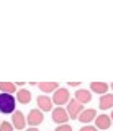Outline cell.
Returning <instances> with one entry per match:
<instances>
[{
	"label": "cell",
	"mask_w": 113,
	"mask_h": 131,
	"mask_svg": "<svg viewBox=\"0 0 113 131\" xmlns=\"http://www.w3.org/2000/svg\"><path fill=\"white\" fill-rule=\"evenodd\" d=\"M17 98L12 93H0V113L3 115H13L17 112Z\"/></svg>",
	"instance_id": "1"
},
{
	"label": "cell",
	"mask_w": 113,
	"mask_h": 131,
	"mask_svg": "<svg viewBox=\"0 0 113 131\" xmlns=\"http://www.w3.org/2000/svg\"><path fill=\"white\" fill-rule=\"evenodd\" d=\"M69 100H71V95H69V90L67 89H58L52 93V103L58 105V106L69 103Z\"/></svg>",
	"instance_id": "2"
},
{
	"label": "cell",
	"mask_w": 113,
	"mask_h": 131,
	"mask_svg": "<svg viewBox=\"0 0 113 131\" xmlns=\"http://www.w3.org/2000/svg\"><path fill=\"white\" fill-rule=\"evenodd\" d=\"M84 112V105L80 103V102H77L75 98H72V100H69V103H67V115H69L71 120H75L80 116V113Z\"/></svg>",
	"instance_id": "3"
},
{
	"label": "cell",
	"mask_w": 113,
	"mask_h": 131,
	"mask_svg": "<svg viewBox=\"0 0 113 131\" xmlns=\"http://www.w3.org/2000/svg\"><path fill=\"white\" fill-rule=\"evenodd\" d=\"M51 115H52V121L58 123V126L59 125H67V121L71 120L69 115H67V110H64L62 106H56Z\"/></svg>",
	"instance_id": "4"
},
{
	"label": "cell",
	"mask_w": 113,
	"mask_h": 131,
	"mask_svg": "<svg viewBox=\"0 0 113 131\" xmlns=\"http://www.w3.org/2000/svg\"><path fill=\"white\" fill-rule=\"evenodd\" d=\"M44 121V116H43V112L41 110H31L26 116V123L31 126V128H38L39 125Z\"/></svg>",
	"instance_id": "5"
},
{
	"label": "cell",
	"mask_w": 113,
	"mask_h": 131,
	"mask_svg": "<svg viewBox=\"0 0 113 131\" xmlns=\"http://www.w3.org/2000/svg\"><path fill=\"white\" fill-rule=\"evenodd\" d=\"M12 125H13L15 129H25V126L28 125V123H26V116L21 112L17 110V112L12 115Z\"/></svg>",
	"instance_id": "6"
},
{
	"label": "cell",
	"mask_w": 113,
	"mask_h": 131,
	"mask_svg": "<svg viewBox=\"0 0 113 131\" xmlns=\"http://www.w3.org/2000/svg\"><path fill=\"white\" fill-rule=\"evenodd\" d=\"M36 103H38V108L41 112H51L52 110V98H49L48 95H39L36 98Z\"/></svg>",
	"instance_id": "7"
},
{
	"label": "cell",
	"mask_w": 113,
	"mask_h": 131,
	"mask_svg": "<svg viewBox=\"0 0 113 131\" xmlns=\"http://www.w3.org/2000/svg\"><path fill=\"white\" fill-rule=\"evenodd\" d=\"M111 126V118L108 115H97L95 118V128L97 129H108Z\"/></svg>",
	"instance_id": "8"
},
{
	"label": "cell",
	"mask_w": 113,
	"mask_h": 131,
	"mask_svg": "<svg viewBox=\"0 0 113 131\" xmlns=\"http://www.w3.org/2000/svg\"><path fill=\"white\" fill-rule=\"evenodd\" d=\"M97 118V110L94 108H88V110H84L82 113H80V116H79V121H82V123H85V125H88L90 121H94Z\"/></svg>",
	"instance_id": "9"
},
{
	"label": "cell",
	"mask_w": 113,
	"mask_h": 131,
	"mask_svg": "<svg viewBox=\"0 0 113 131\" xmlns=\"http://www.w3.org/2000/svg\"><path fill=\"white\" fill-rule=\"evenodd\" d=\"M108 87H110V85L105 84V82H92L90 84V90L95 92V93H98L100 97L105 95V93H108Z\"/></svg>",
	"instance_id": "10"
},
{
	"label": "cell",
	"mask_w": 113,
	"mask_h": 131,
	"mask_svg": "<svg viewBox=\"0 0 113 131\" xmlns=\"http://www.w3.org/2000/svg\"><path fill=\"white\" fill-rule=\"evenodd\" d=\"M75 100L80 102L82 105H85V103H90V100H92V93L88 92V90L85 89H80L75 92Z\"/></svg>",
	"instance_id": "11"
},
{
	"label": "cell",
	"mask_w": 113,
	"mask_h": 131,
	"mask_svg": "<svg viewBox=\"0 0 113 131\" xmlns=\"http://www.w3.org/2000/svg\"><path fill=\"white\" fill-rule=\"evenodd\" d=\"M38 87H39L41 92H44V95H46V93H49V92L54 93L56 90L59 89V84H58V82H39Z\"/></svg>",
	"instance_id": "12"
},
{
	"label": "cell",
	"mask_w": 113,
	"mask_h": 131,
	"mask_svg": "<svg viewBox=\"0 0 113 131\" xmlns=\"http://www.w3.org/2000/svg\"><path fill=\"white\" fill-rule=\"evenodd\" d=\"M100 108L102 110H108L113 108V93H105V95L100 97Z\"/></svg>",
	"instance_id": "13"
},
{
	"label": "cell",
	"mask_w": 113,
	"mask_h": 131,
	"mask_svg": "<svg viewBox=\"0 0 113 131\" xmlns=\"http://www.w3.org/2000/svg\"><path fill=\"white\" fill-rule=\"evenodd\" d=\"M17 102H20V103H23V105L30 103V102H31V92L26 90V89L18 90V92H17Z\"/></svg>",
	"instance_id": "14"
},
{
	"label": "cell",
	"mask_w": 113,
	"mask_h": 131,
	"mask_svg": "<svg viewBox=\"0 0 113 131\" xmlns=\"http://www.w3.org/2000/svg\"><path fill=\"white\" fill-rule=\"evenodd\" d=\"M0 90H2V93H12V95H13V92H18L17 84H12V82H0Z\"/></svg>",
	"instance_id": "15"
},
{
	"label": "cell",
	"mask_w": 113,
	"mask_h": 131,
	"mask_svg": "<svg viewBox=\"0 0 113 131\" xmlns=\"http://www.w3.org/2000/svg\"><path fill=\"white\" fill-rule=\"evenodd\" d=\"M13 125H12L10 121H2V125H0V131H13Z\"/></svg>",
	"instance_id": "16"
},
{
	"label": "cell",
	"mask_w": 113,
	"mask_h": 131,
	"mask_svg": "<svg viewBox=\"0 0 113 131\" xmlns=\"http://www.w3.org/2000/svg\"><path fill=\"white\" fill-rule=\"evenodd\" d=\"M54 131H74V129H72L71 125H59Z\"/></svg>",
	"instance_id": "17"
},
{
	"label": "cell",
	"mask_w": 113,
	"mask_h": 131,
	"mask_svg": "<svg viewBox=\"0 0 113 131\" xmlns=\"http://www.w3.org/2000/svg\"><path fill=\"white\" fill-rule=\"evenodd\" d=\"M79 131H98L95 128V126H90V125H85V126H82V128H80Z\"/></svg>",
	"instance_id": "18"
},
{
	"label": "cell",
	"mask_w": 113,
	"mask_h": 131,
	"mask_svg": "<svg viewBox=\"0 0 113 131\" xmlns=\"http://www.w3.org/2000/svg\"><path fill=\"white\" fill-rule=\"evenodd\" d=\"M71 87H79V82H69Z\"/></svg>",
	"instance_id": "19"
},
{
	"label": "cell",
	"mask_w": 113,
	"mask_h": 131,
	"mask_svg": "<svg viewBox=\"0 0 113 131\" xmlns=\"http://www.w3.org/2000/svg\"><path fill=\"white\" fill-rule=\"evenodd\" d=\"M25 131H39L38 128H28V129H25Z\"/></svg>",
	"instance_id": "20"
},
{
	"label": "cell",
	"mask_w": 113,
	"mask_h": 131,
	"mask_svg": "<svg viewBox=\"0 0 113 131\" xmlns=\"http://www.w3.org/2000/svg\"><path fill=\"white\" fill-rule=\"evenodd\" d=\"M110 118H111V125H113V110H111V115H110Z\"/></svg>",
	"instance_id": "21"
},
{
	"label": "cell",
	"mask_w": 113,
	"mask_h": 131,
	"mask_svg": "<svg viewBox=\"0 0 113 131\" xmlns=\"http://www.w3.org/2000/svg\"><path fill=\"white\" fill-rule=\"evenodd\" d=\"M110 87H111V90H113V84H111V85H110Z\"/></svg>",
	"instance_id": "22"
},
{
	"label": "cell",
	"mask_w": 113,
	"mask_h": 131,
	"mask_svg": "<svg viewBox=\"0 0 113 131\" xmlns=\"http://www.w3.org/2000/svg\"><path fill=\"white\" fill-rule=\"evenodd\" d=\"M0 125H2V121H0Z\"/></svg>",
	"instance_id": "23"
}]
</instances>
